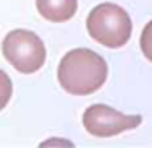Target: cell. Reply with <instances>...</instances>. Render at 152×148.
<instances>
[{
	"label": "cell",
	"instance_id": "cell-1",
	"mask_svg": "<svg viewBox=\"0 0 152 148\" xmlns=\"http://www.w3.org/2000/svg\"><path fill=\"white\" fill-rule=\"evenodd\" d=\"M106 77L105 59L87 47L69 51L57 67V80L69 95H92L105 85Z\"/></svg>",
	"mask_w": 152,
	"mask_h": 148
},
{
	"label": "cell",
	"instance_id": "cell-2",
	"mask_svg": "<svg viewBox=\"0 0 152 148\" xmlns=\"http://www.w3.org/2000/svg\"><path fill=\"white\" fill-rule=\"evenodd\" d=\"M87 30L98 44L118 49L131 38L132 21L124 8L115 4H100L87 17Z\"/></svg>",
	"mask_w": 152,
	"mask_h": 148
},
{
	"label": "cell",
	"instance_id": "cell-3",
	"mask_svg": "<svg viewBox=\"0 0 152 148\" xmlns=\"http://www.w3.org/2000/svg\"><path fill=\"white\" fill-rule=\"evenodd\" d=\"M4 56L20 73H34L44 65L46 47L38 34L28 30H13L2 44Z\"/></svg>",
	"mask_w": 152,
	"mask_h": 148
},
{
	"label": "cell",
	"instance_id": "cell-4",
	"mask_svg": "<svg viewBox=\"0 0 152 148\" xmlns=\"http://www.w3.org/2000/svg\"><path fill=\"white\" fill-rule=\"evenodd\" d=\"M82 122L87 132L95 137H115L141 125L142 116H126L106 104H93L85 109Z\"/></svg>",
	"mask_w": 152,
	"mask_h": 148
},
{
	"label": "cell",
	"instance_id": "cell-5",
	"mask_svg": "<svg viewBox=\"0 0 152 148\" xmlns=\"http://www.w3.org/2000/svg\"><path fill=\"white\" fill-rule=\"evenodd\" d=\"M39 15L53 23L69 21L77 12V0H36Z\"/></svg>",
	"mask_w": 152,
	"mask_h": 148
},
{
	"label": "cell",
	"instance_id": "cell-6",
	"mask_svg": "<svg viewBox=\"0 0 152 148\" xmlns=\"http://www.w3.org/2000/svg\"><path fill=\"white\" fill-rule=\"evenodd\" d=\"M141 51L145 59L152 62V20L144 26L141 34Z\"/></svg>",
	"mask_w": 152,
	"mask_h": 148
}]
</instances>
